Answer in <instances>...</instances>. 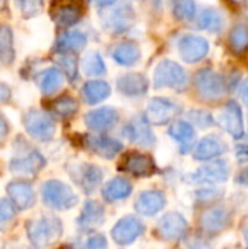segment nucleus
<instances>
[{"instance_id": "obj_1", "label": "nucleus", "mask_w": 248, "mask_h": 249, "mask_svg": "<svg viewBox=\"0 0 248 249\" xmlns=\"http://www.w3.org/2000/svg\"><path fill=\"white\" fill-rule=\"evenodd\" d=\"M99 16L102 26L111 34L127 31L134 22V10L129 3L108 1L99 4Z\"/></svg>"}, {"instance_id": "obj_2", "label": "nucleus", "mask_w": 248, "mask_h": 249, "mask_svg": "<svg viewBox=\"0 0 248 249\" xmlns=\"http://www.w3.org/2000/svg\"><path fill=\"white\" fill-rule=\"evenodd\" d=\"M63 232L61 222L56 217L44 216L35 220H29L26 225V233L29 242L37 249H45L56 242Z\"/></svg>"}, {"instance_id": "obj_3", "label": "nucleus", "mask_w": 248, "mask_h": 249, "mask_svg": "<svg viewBox=\"0 0 248 249\" xmlns=\"http://www.w3.org/2000/svg\"><path fill=\"white\" fill-rule=\"evenodd\" d=\"M42 200L44 203L54 210H69L77 204V196L73 190L57 179L47 181L42 185Z\"/></svg>"}, {"instance_id": "obj_4", "label": "nucleus", "mask_w": 248, "mask_h": 249, "mask_svg": "<svg viewBox=\"0 0 248 249\" xmlns=\"http://www.w3.org/2000/svg\"><path fill=\"white\" fill-rule=\"evenodd\" d=\"M153 85L155 88H172L177 90H181L187 85V74L184 69L171 60H162L153 74Z\"/></svg>"}, {"instance_id": "obj_5", "label": "nucleus", "mask_w": 248, "mask_h": 249, "mask_svg": "<svg viewBox=\"0 0 248 249\" xmlns=\"http://www.w3.org/2000/svg\"><path fill=\"white\" fill-rule=\"evenodd\" d=\"M23 127L31 137L39 142H47L53 139L56 133L54 120L47 112L39 109H29L23 115Z\"/></svg>"}, {"instance_id": "obj_6", "label": "nucleus", "mask_w": 248, "mask_h": 249, "mask_svg": "<svg viewBox=\"0 0 248 249\" xmlns=\"http://www.w3.org/2000/svg\"><path fill=\"white\" fill-rule=\"evenodd\" d=\"M181 112L180 105L165 98H153L146 108V121L155 125H164L172 121Z\"/></svg>"}, {"instance_id": "obj_7", "label": "nucleus", "mask_w": 248, "mask_h": 249, "mask_svg": "<svg viewBox=\"0 0 248 249\" xmlns=\"http://www.w3.org/2000/svg\"><path fill=\"white\" fill-rule=\"evenodd\" d=\"M145 232V225L134 216L123 217L115 223V226L111 231V236L115 244L118 245H130L137 238H140Z\"/></svg>"}, {"instance_id": "obj_8", "label": "nucleus", "mask_w": 248, "mask_h": 249, "mask_svg": "<svg viewBox=\"0 0 248 249\" xmlns=\"http://www.w3.org/2000/svg\"><path fill=\"white\" fill-rule=\"evenodd\" d=\"M196 88L205 99H219L225 92L224 79L209 69H203L196 74Z\"/></svg>"}, {"instance_id": "obj_9", "label": "nucleus", "mask_w": 248, "mask_h": 249, "mask_svg": "<svg viewBox=\"0 0 248 249\" xmlns=\"http://www.w3.org/2000/svg\"><path fill=\"white\" fill-rule=\"evenodd\" d=\"M123 136L142 147H151L155 143V136L145 117H136L129 121L123 128Z\"/></svg>"}, {"instance_id": "obj_10", "label": "nucleus", "mask_w": 248, "mask_h": 249, "mask_svg": "<svg viewBox=\"0 0 248 249\" xmlns=\"http://www.w3.org/2000/svg\"><path fill=\"white\" fill-rule=\"evenodd\" d=\"M118 118H120V115L114 108L102 107V108L88 112L85 117V124L92 131L102 133V131H108L113 127H115V124L118 123Z\"/></svg>"}, {"instance_id": "obj_11", "label": "nucleus", "mask_w": 248, "mask_h": 249, "mask_svg": "<svg viewBox=\"0 0 248 249\" xmlns=\"http://www.w3.org/2000/svg\"><path fill=\"white\" fill-rule=\"evenodd\" d=\"M178 50H180V55L183 57L184 61H187V63H196V61L202 60L208 54L209 44L202 36H197V35H186V36H183L180 39Z\"/></svg>"}, {"instance_id": "obj_12", "label": "nucleus", "mask_w": 248, "mask_h": 249, "mask_svg": "<svg viewBox=\"0 0 248 249\" xmlns=\"http://www.w3.org/2000/svg\"><path fill=\"white\" fill-rule=\"evenodd\" d=\"M158 232L167 241L181 239L187 232V222L178 213H168L159 220Z\"/></svg>"}, {"instance_id": "obj_13", "label": "nucleus", "mask_w": 248, "mask_h": 249, "mask_svg": "<svg viewBox=\"0 0 248 249\" xmlns=\"http://www.w3.org/2000/svg\"><path fill=\"white\" fill-rule=\"evenodd\" d=\"M85 146L104 159H113L123 150V144L107 136H86Z\"/></svg>"}, {"instance_id": "obj_14", "label": "nucleus", "mask_w": 248, "mask_h": 249, "mask_svg": "<svg viewBox=\"0 0 248 249\" xmlns=\"http://www.w3.org/2000/svg\"><path fill=\"white\" fill-rule=\"evenodd\" d=\"M9 201L18 210H26L34 206L35 203V193L34 188L23 181H15L7 185Z\"/></svg>"}, {"instance_id": "obj_15", "label": "nucleus", "mask_w": 248, "mask_h": 249, "mask_svg": "<svg viewBox=\"0 0 248 249\" xmlns=\"http://www.w3.org/2000/svg\"><path fill=\"white\" fill-rule=\"evenodd\" d=\"M165 196L156 190H148L139 194L134 203V209L139 214L153 216L165 207Z\"/></svg>"}, {"instance_id": "obj_16", "label": "nucleus", "mask_w": 248, "mask_h": 249, "mask_svg": "<svg viewBox=\"0 0 248 249\" xmlns=\"http://www.w3.org/2000/svg\"><path fill=\"white\" fill-rule=\"evenodd\" d=\"M45 166V159L39 152H31L25 158L13 159L10 162V172L19 177H31Z\"/></svg>"}, {"instance_id": "obj_17", "label": "nucleus", "mask_w": 248, "mask_h": 249, "mask_svg": "<svg viewBox=\"0 0 248 249\" xmlns=\"http://www.w3.org/2000/svg\"><path fill=\"white\" fill-rule=\"evenodd\" d=\"M121 169L133 177H151L155 172V163L148 155L130 153L124 158Z\"/></svg>"}, {"instance_id": "obj_18", "label": "nucleus", "mask_w": 248, "mask_h": 249, "mask_svg": "<svg viewBox=\"0 0 248 249\" xmlns=\"http://www.w3.org/2000/svg\"><path fill=\"white\" fill-rule=\"evenodd\" d=\"M228 172L229 171H228L227 163L222 160H218V162L202 166L199 171L193 174L191 179L199 184H216V182L225 181L228 177Z\"/></svg>"}, {"instance_id": "obj_19", "label": "nucleus", "mask_w": 248, "mask_h": 249, "mask_svg": "<svg viewBox=\"0 0 248 249\" xmlns=\"http://www.w3.org/2000/svg\"><path fill=\"white\" fill-rule=\"evenodd\" d=\"M117 89L126 96H142L148 90V80L140 73H126L117 79Z\"/></svg>"}, {"instance_id": "obj_20", "label": "nucleus", "mask_w": 248, "mask_h": 249, "mask_svg": "<svg viewBox=\"0 0 248 249\" xmlns=\"http://www.w3.org/2000/svg\"><path fill=\"white\" fill-rule=\"evenodd\" d=\"M221 125L231 133L234 137H241L243 136V118H241V109L235 102L227 104L224 111L221 112L219 117Z\"/></svg>"}, {"instance_id": "obj_21", "label": "nucleus", "mask_w": 248, "mask_h": 249, "mask_svg": "<svg viewBox=\"0 0 248 249\" xmlns=\"http://www.w3.org/2000/svg\"><path fill=\"white\" fill-rule=\"evenodd\" d=\"M104 214H105V212H104V207H102L101 203L94 201V200L86 201V204H85V207H83V210L80 213V217L77 220L79 226L82 229L92 231V229H95V228L102 225Z\"/></svg>"}, {"instance_id": "obj_22", "label": "nucleus", "mask_w": 248, "mask_h": 249, "mask_svg": "<svg viewBox=\"0 0 248 249\" xmlns=\"http://www.w3.org/2000/svg\"><path fill=\"white\" fill-rule=\"evenodd\" d=\"M88 42L85 34L79 31H66L57 39V51L60 54H72L80 51Z\"/></svg>"}, {"instance_id": "obj_23", "label": "nucleus", "mask_w": 248, "mask_h": 249, "mask_svg": "<svg viewBox=\"0 0 248 249\" xmlns=\"http://www.w3.org/2000/svg\"><path fill=\"white\" fill-rule=\"evenodd\" d=\"M168 134L180 144L183 153H187L191 149V146L194 143V139H196L193 125L189 124V123H186V121H177V123H174L171 125V128L168 130Z\"/></svg>"}, {"instance_id": "obj_24", "label": "nucleus", "mask_w": 248, "mask_h": 249, "mask_svg": "<svg viewBox=\"0 0 248 249\" xmlns=\"http://www.w3.org/2000/svg\"><path fill=\"white\" fill-rule=\"evenodd\" d=\"M132 184L130 181H127L126 178L117 177L110 179L104 188H102V196L107 201L113 203V201H118V200H124L132 194Z\"/></svg>"}, {"instance_id": "obj_25", "label": "nucleus", "mask_w": 248, "mask_h": 249, "mask_svg": "<svg viewBox=\"0 0 248 249\" xmlns=\"http://www.w3.org/2000/svg\"><path fill=\"white\" fill-rule=\"evenodd\" d=\"M111 93V88L104 80H91L86 82L82 88V98L86 104L95 105L107 99Z\"/></svg>"}, {"instance_id": "obj_26", "label": "nucleus", "mask_w": 248, "mask_h": 249, "mask_svg": "<svg viewBox=\"0 0 248 249\" xmlns=\"http://www.w3.org/2000/svg\"><path fill=\"white\" fill-rule=\"evenodd\" d=\"M227 150V144L218 137H206L203 139L197 147L194 149V158L197 160H209Z\"/></svg>"}, {"instance_id": "obj_27", "label": "nucleus", "mask_w": 248, "mask_h": 249, "mask_svg": "<svg viewBox=\"0 0 248 249\" xmlns=\"http://www.w3.org/2000/svg\"><path fill=\"white\" fill-rule=\"evenodd\" d=\"M111 55L121 66H134L140 58V50L136 44L130 41H123L114 47Z\"/></svg>"}, {"instance_id": "obj_28", "label": "nucleus", "mask_w": 248, "mask_h": 249, "mask_svg": "<svg viewBox=\"0 0 248 249\" xmlns=\"http://www.w3.org/2000/svg\"><path fill=\"white\" fill-rule=\"evenodd\" d=\"M37 83L44 95H53L63 85V73L56 67L47 69L37 76Z\"/></svg>"}, {"instance_id": "obj_29", "label": "nucleus", "mask_w": 248, "mask_h": 249, "mask_svg": "<svg viewBox=\"0 0 248 249\" xmlns=\"http://www.w3.org/2000/svg\"><path fill=\"white\" fill-rule=\"evenodd\" d=\"M53 18L60 26H73L82 18V7L76 3L60 4L54 9Z\"/></svg>"}, {"instance_id": "obj_30", "label": "nucleus", "mask_w": 248, "mask_h": 249, "mask_svg": "<svg viewBox=\"0 0 248 249\" xmlns=\"http://www.w3.org/2000/svg\"><path fill=\"white\" fill-rule=\"evenodd\" d=\"M102 181V171L92 163H86L80 168V185L86 194L94 193Z\"/></svg>"}, {"instance_id": "obj_31", "label": "nucleus", "mask_w": 248, "mask_h": 249, "mask_svg": "<svg viewBox=\"0 0 248 249\" xmlns=\"http://www.w3.org/2000/svg\"><path fill=\"white\" fill-rule=\"evenodd\" d=\"M202 228L208 232H219L228 225V214L222 209H213L202 216Z\"/></svg>"}, {"instance_id": "obj_32", "label": "nucleus", "mask_w": 248, "mask_h": 249, "mask_svg": "<svg viewBox=\"0 0 248 249\" xmlns=\"http://www.w3.org/2000/svg\"><path fill=\"white\" fill-rule=\"evenodd\" d=\"M15 58L13 51V34L6 25H0V61L4 64L12 63Z\"/></svg>"}, {"instance_id": "obj_33", "label": "nucleus", "mask_w": 248, "mask_h": 249, "mask_svg": "<svg viewBox=\"0 0 248 249\" xmlns=\"http://www.w3.org/2000/svg\"><path fill=\"white\" fill-rule=\"evenodd\" d=\"M82 69L88 76H101L105 73V63L98 51H89L85 54L82 61Z\"/></svg>"}, {"instance_id": "obj_34", "label": "nucleus", "mask_w": 248, "mask_h": 249, "mask_svg": "<svg viewBox=\"0 0 248 249\" xmlns=\"http://www.w3.org/2000/svg\"><path fill=\"white\" fill-rule=\"evenodd\" d=\"M79 105L76 102L75 98L72 96H60L57 98L53 104H51V109L53 112L57 115V117H61V118H67V117H72L76 111H77Z\"/></svg>"}, {"instance_id": "obj_35", "label": "nucleus", "mask_w": 248, "mask_h": 249, "mask_svg": "<svg viewBox=\"0 0 248 249\" xmlns=\"http://www.w3.org/2000/svg\"><path fill=\"white\" fill-rule=\"evenodd\" d=\"M222 18L218 12L215 10H203L199 16V28L202 29H208V31H212V32H216V31H221L222 28Z\"/></svg>"}, {"instance_id": "obj_36", "label": "nucleus", "mask_w": 248, "mask_h": 249, "mask_svg": "<svg viewBox=\"0 0 248 249\" xmlns=\"http://www.w3.org/2000/svg\"><path fill=\"white\" fill-rule=\"evenodd\" d=\"M229 44L231 48L237 53L246 51L248 47V29L244 25H238L232 29L231 36H229Z\"/></svg>"}, {"instance_id": "obj_37", "label": "nucleus", "mask_w": 248, "mask_h": 249, "mask_svg": "<svg viewBox=\"0 0 248 249\" xmlns=\"http://www.w3.org/2000/svg\"><path fill=\"white\" fill-rule=\"evenodd\" d=\"M57 63L61 69L60 71H64L66 76L69 77V80H76V77H77V61L72 54H60Z\"/></svg>"}, {"instance_id": "obj_38", "label": "nucleus", "mask_w": 248, "mask_h": 249, "mask_svg": "<svg viewBox=\"0 0 248 249\" xmlns=\"http://www.w3.org/2000/svg\"><path fill=\"white\" fill-rule=\"evenodd\" d=\"M15 217V207L7 198H0V231H4Z\"/></svg>"}, {"instance_id": "obj_39", "label": "nucleus", "mask_w": 248, "mask_h": 249, "mask_svg": "<svg viewBox=\"0 0 248 249\" xmlns=\"http://www.w3.org/2000/svg\"><path fill=\"white\" fill-rule=\"evenodd\" d=\"M174 15L181 20H191L196 15V4L193 1H178L174 4Z\"/></svg>"}, {"instance_id": "obj_40", "label": "nucleus", "mask_w": 248, "mask_h": 249, "mask_svg": "<svg viewBox=\"0 0 248 249\" xmlns=\"http://www.w3.org/2000/svg\"><path fill=\"white\" fill-rule=\"evenodd\" d=\"M189 118H190V121H191L194 125L202 127V128L209 127V125L213 123L210 114H208V112H205V111H199V109L190 111V112H189Z\"/></svg>"}, {"instance_id": "obj_41", "label": "nucleus", "mask_w": 248, "mask_h": 249, "mask_svg": "<svg viewBox=\"0 0 248 249\" xmlns=\"http://www.w3.org/2000/svg\"><path fill=\"white\" fill-rule=\"evenodd\" d=\"M19 7L23 16L29 18V16H35L37 13H39V10L42 9V3L41 1H22L19 3Z\"/></svg>"}, {"instance_id": "obj_42", "label": "nucleus", "mask_w": 248, "mask_h": 249, "mask_svg": "<svg viewBox=\"0 0 248 249\" xmlns=\"http://www.w3.org/2000/svg\"><path fill=\"white\" fill-rule=\"evenodd\" d=\"M107 247H108L107 238L104 235H99V233L91 236L86 241V249H107Z\"/></svg>"}, {"instance_id": "obj_43", "label": "nucleus", "mask_w": 248, "mask_h": 249, "mask_svg": "<svg viewBox=\"0 0 248 249\" xmlns=\"http://www.w3.org/2000/svg\"><path fill=\"white\" fill-rule=\"evenodd\" d=\"M7 134H9V124L6 121V118L0 114V144L4 142Z\"/></svg>"}, {"instance_id": "obj_44", "label": "nucleus", "mask_w": 248, "mask_h": 249, "mask_svg": "<svg viewBox=\"0 0 248 249\" xmlns=\"http://www.w3.org/2000/svg\"><path fill=\"white\" fill-rule=\"evenodd\" d=\"M10 96H12L10 88L0 82V102H7L10 99Z\"/></svg>"}, {"instance_id": "obj_45", "label": "nucleus", "mask_w": 248, "mask_h": 249, "mask_svg": "<svg viewBox=\"0 0 248 249\" xmlns=\"http://www.w3.org/2000/svg\"><path fill=\"white\" fill-rule=\"evenodd\" d=\"M241 95H243L244 102L248 105V80L246 83H243V86H241Z\"/></svg>"}, {"instance_id": "obj_46", "label": "nucleus", "mask_w": 248, "mask_h": 249, "mask_svg": "<svg viewBox=\"0 0 248 249\" xmlns=\"http://www.w3.org/2000/svg\"><path fill=\"white\" fill-rule=\"evenodd\" d=\"M191 249H208L205 247V244H200V242H194L193 245H191Z\"/></svg>"}, {"instance_id": "obj_47", "label": "nucleus", "mask_w": 248, "mask_h": 249, "mask_svg": "<svg viewBox=\"0 0 248 249\" xmlns=\"http://www.w3.org/2000/svg\"><path fill=\"white\" fill-rule=\"evenodd\" d=\"M246 241H247V247H248V229L246 231Z\"/></svg>"}, {"instance_id": "obj_48", "label": "nucleus", "mask_w": 248, "mask_h": 249, "mask_svg": "<svg viewBox=\"0 0 248 249\" xmlns=\"http://www.w3.org/2000/svg\"><path fill=\"white\" fill-rule=\"evenodd\" d=\"M58 249H72V248H69V247H61V248H58Z\"/></svg>"}, {"instance_id": "obj_49", "label": "nucleus", "mask_w": 248, "mask_h": 249, "mask_svg": "<svg viewBox=\"0 0 248 249\" xmlns=\"http://www.w3.org/2000/svg\"><path fill=\"white\" fill-rule=\"evenodd\" d=\"M16 249H26V248H16Z\"/></svg>"}]
</instances>
